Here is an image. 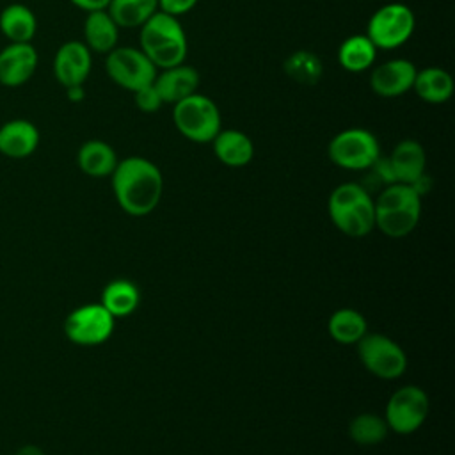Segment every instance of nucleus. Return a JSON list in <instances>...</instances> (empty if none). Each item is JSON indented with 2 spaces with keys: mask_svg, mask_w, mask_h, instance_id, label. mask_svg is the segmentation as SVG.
<instances>
[{
  "mask_svg": "<svg viewBox=\"0 0 455 455\" xmlns=\"http://www.w3.org/2000/svg\"><path fill=\"white\" fill-rule=\"evenodd\" d=\"M110 176L117 204L128 215L144 217L158 206L164 192V178L151 160L128 156L117 162Z\"/></svg>",
  "mask_w": 455,
  "mask_h": 455,
  "instance_id": "nucleus-1",
  "label": "nucleus"
},
{
  "mask_svg": "<svg viewBox=\"0 0 455 455\" xmlns=\"http://www.w3.org/2000/svg\"><path fill=\"white\" fill-rule=\"evenodd\" d=\"M375 228L389 238H403L414 231L421 217V196L412 185L389 183L373 201Z\"/></svg>",
  "mask_w": 455,
  "mask_h": 455,
  "instance_id": "nucleus-2",
  "label": "nucleus"
},
{
  "mask_svg": "<svg viewBox=\"0 0 455 455\" xmlns=\"http://www.w3.org/2000/svg\"><path fill=\"white\" fill-rule=\"evenodd\" d=\"M140 50L156 69H167L185 62L188 44L178 18L156 11L140 25Z\"/></svg>",
  "mask_w": 455,
  "mask_h": 455,
  "instance_id": "nucleus-3",
  "label": "nucleus"
},
{
  "mask_svg": "<svg viewBox=\"0 0 455 455\" xmlns=\"http://www.w3.org/2000/svg\"><path fill=\"white\" fill-rule=\"evenodd\" d=\"M327 210L332 224L350 238H363L375 228L373 199L359 183L338 185L329 196Z\"/></svg>",
  "mask_w": 455,
  "mask_h": 455,
  "instance_id": "nucleus-4",
  "label": "nucleus"
},
{
  "mask_svg": "<svg viewBox=\"0 0 455 455\" xmlns=\"http://www.w3.org/2000/svg\"><path fill=\"white\" fill-rule=\"evenodd\" d=\"M172 121L178 132L199 144L212 142L220 128V112L212 98L194 92L172 105Z\"/></svg>",
  "mask_w": 455,
  "mask_h": 455,
  "instance_id": "nucleus-5",
  "label": "nucleus"
},
{
  "mask_svg": "<svg viewBox=\"0 0 455 455\" xmlns=\"http://www.w3.org/2000/svg\"><path fill=\"white\" fill-rule=\"evenodd\" d=\"M327 155L331 162L341 169L364 171L371 169L380 156V146L371 132L364 128H347L331 139Z\"/></svg>",
  "mask_w": 455,
  "mask_h": 455,
  "instance_id": "nucleus-6",
  "label": "nucleus"
},
{
  "mask_svg": "<svg viewBox=\"0 0 455 455\" xmlns=\"http://www.w3.org/2000/svg\"><path fill=\"white\" fill-rule=\"evenodd\" d=\"M357 354L363 366L379 379H398L407 368L403 348L386 334L366 332L357 341Z\"/></svg>",
  "mask_w": 455,
  "mask_h": 455,
  "instance_id": "nucleus-7",
  "label": "nucleus"
},
{
  "mask_svg": "<svg viewBox=\"0 0 455 455\" xmlns=\"http://www.w3.org/2000/svg\"><path fill=\"white\" fill-rule=\"evenodd\" d=\"M107 75L121 89L135 92L155 82L156 68L140 48L116 46L105 59Z\"/></svg>",
  "mask_w": 455,
  "mask_h": 455,
  "instance_id": "nucleus-8",
  "label": "nucleus"
},
{
  "mask_svg": "<svg viewBox=\"0 0 455 455\" xmlns=\"http://www.w3.org/2000/svg\"><path fill=\"white\" fill-rule=\"evenodd\" d=\"M414 25V12L407 5L387 4L371 14L366 36L377 50H395L412 36Z\"/></svg>",
  "mask_w": 455,
  "mask_h": 455,
  "instance_id": "nucleus-9",
  "label": "nucleus"
},
{
  "mask_svg": "<svg viewBox=\"0 0 455 455\" xmlns=\"http://www.w3.org/2000/svg\"><path fill=\"white\" fill-rule=\"evenodd\" d=\"M430 402L419 386H402L391 395L386 405V423L396 434H412L427 419Z\"/></svg>",
  "mask_w": 455,
  "mask_h": 455,
  "instance_id": "nucleus-10",
  "label": "nucleus"
},
{
  "mask_svg": "<svg viewBox=\"0 0 455 455\" xmlns=\"http://www.w3.org/2000/svg\"><path fill=\"white\" fill-rule=\"evenodd\" d=\"M64 332L76 345H100L112 336L114 316L101 304H84L66 316Z\"/></svg>",
  "mask_w": 455,
  "mask_h": 455,
  "instance_id": "nucleus-11",
  "label": "nucleus"
},
{
  "mask_svg": "<svg viewBox=\"0 0 455 455\" xmlns=\"http://www.w3.org/2000/svg\"><path fill=\"white\" fill-rule=\"evenodd\" d=\"M91 50L82 41L64 43L53 59V73L59 84L66 89L71 85H84L91 73Z\"/></svg>",
  "mask_w": 455,
  "mask_h": 455,
  "instance_id": "nucleus-12",
  "label": "nucleus"
},
{
  "mask_svg": "<svg viewBox=\"0 0 455 455\" xmlns=\"http://www.w3.org/2000/svg\"><path fill=\"white\" fill-rule=\"evenodd\" d=\"M416 66L407 59H391L377 66L370 75V87L377 96L396 98L412 89Z\"/></svg>",
  "mask_w": 455,
  "mask_h": 455,
  "instance_id": "nucleus-13",
  "label": "nucleus"
},
{
  "mask_svg": "<svg viewBox=\"0 0 455 455\" xmlns=\"http://www.w3.org/2000/svg\"><path fill=\"white\" fill-rule=\"evenodd\" d=\"M37 68V52L30 43H11L0 52V84L23 85Z\"/></svg>",
  "mask_w": 455,
  "mask_h": 455,
  "instance_id": "nucleus-14",
  "label": "nucleus"
},
{
  "mask_svg": "<svg viewBox=\"0 0 455 455\" xmlns=\"http://www.w3.org/2000/svg\"><path fill=\"white\" fill-rule=\"evenodd\" d=\"M387 165L395 183L414 185L421 176H425L427 153L418 140L405 139L393 148L387 156Z\"/></svg>",
  "mask_w": 455,
  "mask_h": 455,
  "instance_id": "nucleus-15",
  "label": "nucleus"
},
{
  "mask_svg": "<svg viewBox=\"0 0 455 455\" xmlns=\"http://www.w3.org/2000/svg\"><path fill=\"white\" fill-rule=\"evenodd\" d=\"M156 92L162 98V103L165 105H174L187 96L197 92L199 85V73L194 66H188L185 62L162 69L156 73L155 82H153Z\"/></svg>",
  "mask_w": 455,
  "mask_h": 455,
  "instance_id": "nucleus-16",
  "label": "nucleus"
},
{
  "mask_svg": "<svg viewBox=\"0 0 455 455\" xmlns=\"http://www.w3.org/2000/svg\"><path fill=\"white\" fill-rule=\"evenodd\" d=\"M39 130L27 119H12L0 126V153L9 158H25L36 151Z\"/></svg>",
  "mask_w": 455,
  "mask_h": 455,
  "instance_id": "nucleus-17",
  "label": "nucleus"
},
{
  "mask_svg": "<svg viewBox=\"0 0 455 455\" xmlns=\"http://www.w3.org/2000/svg\"><path fill=\"white\" fill-rule=\"evenodd\" d=\"M212 144L215 156L228 167H243L254 156L252 140L243 132L235 128L220 130L213 137Z\"/></svg>",
  "mask_w": 455,
  "mask_h": 455,
  "instance_id": "nucleus-18",
  "label": "nucleus"
},
{
  "mask_svg": "<svg viewBox=\"0 0 455 455\" xmlns=\"http://www.w3.org/2000/svg\"><path fill=\"white\" fill-rule=\"evenodd\" d=\"M76 162L84 174L92 178H105L114 172L119 160L114 148L108 142L91 139L80 146Z\"/></svg>",
  "mask_w": 455,
  "mask_h": 455,
  "instance_id": "nucleus-19",
  "label": "nucleus"
},
{
  "mask_svg": "<svg viewBox=\"0 0 455 455\" xmlns=\"http://www.w3.org/2000/svg\"><path fill=\"white\" fill-rule=\"evenodd\" d=\"M412 89L419 100L432 105L446 103L453 94V80L443 68L430 66L416 71Z\"/></svg>",
  "mask_w": 455,
  "mask_h": 455,
  "instance_id": "nucleus-20",
  "label": "nucleus"
},
{
  "mask_svg": "<svg viewBox=\"0 0 455 455\" xmlns=\"http://www.w3.org/2000/svg\"><path fill=\"white\" fill-rule=\"evenodd\" d=\"M84 37L89 50H94L98 53H108L117 46L119 27L105 9L91 11L87 12L84 23Z\"/></svg>",
  "mask_w": 455,
  "mask_h": 455,
  "instance_id": "nucleus-21",
  "label": "nucleus"
},
{
  "mask_svg": "<svg viewBox=\"0 0 455 455\" xmlns=\"http://www.w3.org/2000/svg\"><path fill=\"white\" fill-rule=\"evenodd\" d=\"M140 302L139 288L128 279H114L110 281L101 293V306L114 316L132 315Z\"/></svg>",
  "mask_w": 455,
  "mask_h": 455,
  "instance_id": "nucleus-22",
  "label": "nucleus"
},
{
  "mask_svg": "<svg viewBox=\"0 0 455 455\" xmlns=\"http://www.w3.org/2000/svg\"><path fill=\"white\" fill-rule=\"evenodd\" d=\"M375 57L377 48L366 34H355L347 37L338 50V60L341 68L350 73L366 71L375 62Z\"/></svg>",
  "mask_w": 455,
  "mask_h": 455,
  "instance_id": "nucleus-23",
  "label": "nucleus"
},
{
  "mask_svg": "<svg viewBox=\"0 0 455 455\" xmlns=\"http://www.w3.org/2000/svg\"><path fill=\"white\" fill-rule=\"evenodd\" d=\"M329 334L341 345H357V341L368 332L366 318L352 307L336 309L327 322Z\"/></svg>",
  "mask_w": 455,
  "mask_h": 455,
  "instance_id": "nucleus-24",
  "label": "nucleus"
},
{
  "mask_svg": "<svg viewBox=\"0 0 455 455\" xmlns=\"http://www.w3.org/2000/svg\"><path fill=\"white\" fill-rule=\"evenodd\" d=\"M36 28V16L27 5L11 4L0 14V30L12 43H30Z\"/></svg>",
  "mask_w": 455,
  "mask_h": 455,
  "instance_id": "nucleus-25",
  "label": "nucleus"
},
{
  "mask_svg": "<svg viewBox=\"0 0 455 455\" xmlns=\"http://www.w3.org/2000/svg\"><path fill=\"white\" fill-rule=\"evenodd\" d=\"M105 11L119 28H135L158 11V0H110Z\"/></svg>",
  "mask_w": 455,
  "mask_h": 455,
  "instance_id": "nucleus-26",
  "label": "nucleus"
},
{
  "mask_svg": "<svg viewBox=\"0 0 455 455\" xmlns=\"http://www.w3.org/2000/svg\"><path fill=\"white\" fill-rule=\"evenodd\" d=\"M389 427L386 419L373 412L357 414L348 425V435L361 446H373L386 439Z\"/></svg>",
  "mask_w": 455,
  "mask_h": 455,
  "instance_id": "nucleus-27",
  "label": "nucleus"
},
{
  "mask_svg": "<svg viewBox=\"0 0 455 455\" xmlns=\"http://www.w3.org/2000/svg\"><path fill=\"white\" fill-rule=\"evenodd\" d=\"M322 71L320 59L307 50L293 52L284 60V73L300 85H315L320 80Z\"/></svg>",
  "mask_w": 455,
  "mask_h": 455,
  "instance_id": "nucleus-28",
  "label": "nucleus"
},
{
  "mask_svg": "<svg viewBox=\"0 0 455 455\" xmlns=\"http://www.w3.org/2000/svg\"><path fill=\"white\" fill-rule=\"evenodd\" d=\"M133 100H135V105L139 110L146 112V114H153L156 112L164 103H162V98L160 94L156 92L155 85H148L144 89H139L133 92Z\"/></svg>",
  "mask_w": 455,
  "mask_h": 455,
  "instance_id": "nucleus-29",
  "label": "nucleus"
},
{
  "mask_svg": "<svg viewBox=\"0 0 455 455\" xmlns=\"http://www.w3.org/2000/svg\"><path fill=\"white\" fill-rule=\"evenodd\" d=\"M196 4L197 0H158V11L178 18L194 9Z\"/></svg>",
  "mask_w": 455,
  "mask_h": 455,
  "instance_id": "nucleus-30",
  "label": "nucleus"
},
{
  "mask_svg": "<svg viewBox=\"0 0 455 455\" xmlns=\"http://www.w3.org/2000/svg\"><path fill=\"white\" fill-rule=\"evenodd\" d=\"M71 4H75L76 7L91 12V11H101V9H107L108 2L110 0H69Z\"/></svg>",
  "mask_w": 455,
  "mask_h": 455,
  "instance_id": "nucleus-31",
  "label": "nucleus"
},
{
  "mask_svg": "<svg viewBox=\"0 0 455 455\" xmlns=\"http://www.w3.org/2000/svg\"><path fill=\"white\" fill-rule=\"evenodd\" d=\"M66 94H68V100L73 101V103H78L85 98V91H84V85H71V87H66Z\"/></svg>",
  "mask_w": 455,
  "mask_h": 455,
  "instance_id": "nucleus-32",
  "label": "nucleus"
},
{
  "mask_svg": "<svg viewBox=\"0 0 455 455\" xmlns=\"http://www.w3.org/2000/svg\"><path fill=\"white\" fill-rule=\"evenodd\" d=\"M14 455H44V453L41 451V448L34 444H27V446H21Z\"/></svg>",
  "mask_w": 455,
  "mask_h": 455,
  "instance_id": "nucleus-33",
  "label": "nucleus"
}]
</instances>
